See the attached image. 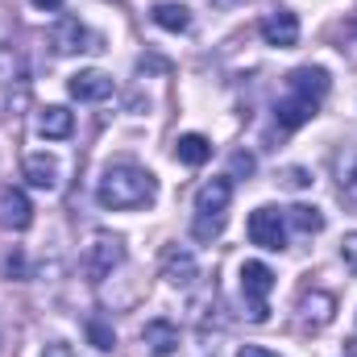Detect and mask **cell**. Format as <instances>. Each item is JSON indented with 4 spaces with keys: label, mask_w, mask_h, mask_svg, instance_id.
<instances>
[{
    "label": "cell",
    "mask_w": 357,
    "mask_h": 357,
    "mask_svg": "<svg viewBox=\"0 0 357 357\" xmlns=\"http://www.w3.org/2000/svg\"><path fill=\"white\" fill-rule=\"evenodd\" d=\"M154 195H158V183H154V175L146 167H137V162H112L104 171V178H100V187H96V199L108 212L146 208V204H154Z\"/></svg>",
    "instance_id": "1"
},
{
    "label": "cell",
    "mask_w": 357,
    "mask_h": 357,
    "mask_svg": "<svg viewBox=\"0 0 357 357\" xmlns=\"http://www.w3.org/2000/svg\"><path fill=\"white\" fill-rule=\"evenodd\" d=\"M229 204H233V178H208L199 191H195V220H191V237L195 241H216L229 225Z\"/></svg>",
    "instance_id": "2"
},
{
    "label": "cell",
    "mask_w": 357,
    "mask_h": 357,
    "mask_svg": "<svg viewBox=\"0 0 357 357\" xmlns=\"http://www.w3.org/2000/svg\"><path fill=\"white\" fill-rule=\"evenodd\" d=\"M270 291H274V270L266 262H245L241 266V295H245V316L254 324H262L270 316V307H266Z\"/></svg>",
    "instance_id": "3"
},
{
    "label": "cell",
    "mask_w": 357,
    "mask_h": 357,
    "mask_svg": "<svg viewBox=\"0 0 357 357\" xmlns=\"http://www.w3.org/2000/svg\"><path fill=\"white\" fill-rule=\"evenodd\" d=\"M121 262H125V245H121V237L96 233V237L88 241V250H84V274H88L91 282H104Z\"/></svg>",
    "instance_id": "4"
},
{
    "label": "cell",
    "mask_w": 357,
    "mask_h": 357,
    "mask_svg": "<svg viewBox=\"0 0 357 357\" xmlns=\"http://www.w3.org/2000/svg\"><path fill=\"white\" fill-rule=\"evenodd\" d=\"M250 241L258 245V250H270V254H278V250H287V216L278 212V208H254L250 212Z\"/></svg>",
    "instance_id": "5"
},
{
    "label": "cell",
    "mask_w": 357,
    "mask_h": 357,
    "mask_svg": "<svg viewBox=\"0 0 357 357\" xmlns=\"http://www.w3.org/2000/svg\"><path fill=\"white\" fill-rule=\"evenodd\" d=\"M50 46H54V54H84V50H104V46H100V38L91 33L79 17H59V21L50 25Z\"/></svg>",
    "instance_id": "6"
},
{
    "label": "cell",
    "mask_w": 357,
    "mask_h": 357,
    "mask_svg": "<svg viewBox=\"0 0 357 357\" xmlns=\"http://www.w3.org/2000/svg\"><path fill=\"white\" fill-rule=\"evenodd\" d=\"M320 112V104L316 100H307V96H295V91H287L278 104H274V125L282 129V133H295L299 125H307L312 116Z\"/></svg>",
    "instance_id": "7"
},
{
    "label": "cell",
    "mask_w": 357,
    "mask_h": 357,
    "mask_svg": "<svg viewBox=\"0 0 357 357\" xmlns=\"http://www.w3.org/2000/svg\"><path fill=\"white\" fill-rule=\"evenodd\" d=\"M0 225L8 233H25L33 225V204H29V195L21 187H4L0 191Z\"/></svg>",
    "instance_id": "8"
},
{
    "label": "cell",
    "mask_w": 357,
    "mask_h": 357,
    "mask_svg": "<svg viewBox=\"0 0 357 357\" xmlns=\"http://www.w3.org/2000/svg\"><path fill=\"white\" fill-rule=\"evenodd\" d=\"M162 278H167L171 287H178V291H187V287L199 278L195 254L183 250V245H167V250H162Z\"/></svg>",
    "instance_id": "9"
},
{
    "label": "cell",
    "mask_w": 357,
    "mask_h": 357,
    "mask_svg": "<svg viewBox=\"0 0 357 357\" xmlns=\"http://www.w3.org/2000/svg\"><path fill=\"white\" fill-rule=\"evenodd\" d=\"M67 91H71L75 100H84V104H100V100H108V96L116 91V84H112V75L88 67V71H75V75L67 79Z\"/></svg>",
    "instance_id": "10"
},
{
    "label": "cell",
    "mask_w": 357,
    "mask_h": 357,
    "mask_svg": "<svg viewBox=\"0 0 357 357\" xmlns=\"http://www.w3.org/2000/svg\"><path fill=\"white\" fill-rule=\"evenodd\" d=\"M299 320H303L307 328H328V324L337 320V295H328V291H303V299H299Z\"/></svg>",
    "instance_id": "11"
},
{
    "label": "cell",
    "mask_w": 357,
    "mask_h": 357,
    "mask_svg": "<svg viewBox=\"0 0 357 357\" xmlns=\"http://www.w3.org/2000/svg\"><path fill=\"white\" fill-rule=\"evenodd\" d=\"M262 38H266V46L291 50V46L299 42V17H295V13H287V8L270 13L266 21H262Z\"/></svg>",
    "instance_id": "12"
},
{
    "label": "cell",
    "mask_w": 357,
    "mask_h": 357,
    "mask_svg": "<svg viewBox=\"0 0 357 357\" xmlns=\"http://www.w3.org/2000/svg\"><path fill=\"white\" fill-rule=\"evenodd\" d=\"M287 91H295V96H307V100H324L328 96V71L324 67H295L291 75H287Z\"/></svg>",
    "instance_id": "13"
},
{
    "label": "cell",
    "mask_w": 357,
    "mask_h": 357,
    "mask_svg": "<svg viewBox=\"0 0 357 357\" xmlns=\"http://www.w3.org/2000/svg\"><path fill=\"white\" fill-rule=\"evenodd\" d=\"M142 345L154 357H171L178 349V328L171 320H150V324L142 328Z\"/></svg>",
    "instance_id": "14"
},
{
    "label": "cell",
    "mask_w": 357,
    "mask_h": 357,
    "mask_svg": "<svg viewBox=\"0 0 357 357\" xmlns=\"http://www.w3.org/2000/svg\"><path fill=\"white\" fill-rule=\"evenodd\" d=\"M71 129H75V116H71L63 104H46V108L38 112V133H42L46 142H63V137H71Z\"/></svg>",
    "instance_id": "15"
},
{
    "label": "cell",
    "mask_w": 357,
    "mask_h": 357,
    "mask_svg": "<svg viewBox=\"0 0 357 357\" xmlns=\"http://www.w3.org/2000/svg\"><path fill=\"white\" fill-rule=\"evenodd\" d=\"M25 178L38 191H54L59 187V158L54 154H29L25 158Z\"/></svg>",
    "instance_id": "16"
},
{
    "label": "cell",
    "mask_w": 357,
    "mask_h": 357,
    "mask_svg": "<svg viewBox=\"0 0 357 357\" xmlns=\"http://www.w3.org/2000/svg\"><path fill=\"white\" fill-rule=\"evenodd\" d=\"M337 187H341V199L357 208V146L337 154Z\"/></svg>",
    "instance_id": "17"
},
{
    "label": "cell",
    "mask_w": 357,
    "mask_h": 357,
    "mask_svg": "<svg viewBox=\"0 0 357 357\" xmlns=\"http://www.w3.org/2000/svg\"><path fill=\"white\" fill-rule=\"evenodd\" d=\"M175 158L183 167H204V162L212 158V142H208L204 133H183L175 142Z\"/></svg>",
    "instance_id": "18"
},
{
    "label": "cell",
    "mask_w": 357,
    "mask_h": 357,
    "mask_svg": "<svg viewBox=\"0 0 357 357\" xmlns=\"http://www.w3.org/2000/svg\"><path fill=\"white\" fill-rule=\"evenodd\" d=\"M154 25L158 29H167V33H187L191 29V13L183 8V4H171V0H162V4H154Z\"/></svg>",
    "instance_id": "19"
},
{
    "label": "cell",
    "mask_w": 357,
    "mask_h": 357,
    "mask_svg": "<svg viewBox=\"0 0 357 357\" xmlns=\"http://www.w3.org/2000/svg\"><path fill=\"white\" fill-rule=\"evenodd\" d=\"M287 220H291L299 233H320V229H324V212H320V208H307V204L287 208Z\"/></svg>",
    "instance_id": "20"
},
{
    "label": "cell",
    "mask_w": 357,
    "mask_h": 357,
    "mask_svg": "<svg viewBox=\"0 0 357 357\" xmlns=\"http://www.w3.org/2000/svg\"><path fill=\"white\" fill-rule=\"evenodd\" d=\"M88 341L100 349V354H108V349L116 345V337H112V328H108L104 320H88Z\"/></svg>",
    "instance_id": "21"
},
{
    "label": "cell",
    "mask_w": 357,
    "mask_h": 357,
    "mask_svg": "<svg viewBox=\"0 0 357 357\" xmlns=\"http://www.w3.org/2000/svg\"><path fill=\"white\" fill-rule=\"evenodd\" d=\"M282 187H291V191H303V187H312V175H307L303 167H287V171H282Z\"/></svg>",
    "instance_id": "22"
},
{
    "label": "cell",
    "mask_w": 357,
    "mask_h": 357,
    "mask_svg": "<svg viewBox=\"0 0 357 357\" xmlns=\"http://www.w3.org/2000/svg\"><path fill=\"white\" fill-rule=\"evenodd\" d=\"M254 167H258V162H254V154H245V150H237V154H233V175H254Z\"/></svg>",
    "instance_id": "23"
},
{
    "label": "cell",
    "mask_w": 357,
    "mask_h": 357,
    "mask_svg": "<svg viewBox=\"0 0 357 357\" xmlns=\"http://www.w3.org/2000/svg\"><path fill=\"white\" fill-rule=\"evenodd\" d=\"M341 258H345V266L357 274V233H349V237L341 241Z\"/></svg>",
    "instance_id": "24"
},
{
    "label": "cell",
    "mask_w": 357,
    "mask_h": 357,
    "mask_svg": "<svg viewBox=\"0 0 357 357\" xmlns=\"http://www.w3.org/2000/svg\"><path fill=\"white\" fill-rule=\"evenodd\" d=\"M4 270H8V278H25V254H21V250H13V254H8V262H4Z\"/></svg>",
    "instance_id": "25"
},
{
    "label": "cell",
    "mask_w": 357,
    "mask_h": 357,
    "mask_svg": "<svg viewBox=\"0 0 357 357\" xmlns=\"http://www.w3.org/2000/svg\"><path fill=\"white\" fill-rule=\"evenodd\" d=\"M237 357H274L270 349H262V345H241L237 349Z\"/></svg>",
    "instance_id": "26"
},
{
    "label": "cell",
    "mask_w": 357,
    "mask_h": 357,
    "mask_svg": "<svg viewBox=\"0 0 357 357\" xmlns=\"http://www.w3.org/2000/svg\"><path fill=\"white\" fill-rule=\"evenodd\" d=\"M42 357H71V345L54 341V345H46V354H42Z\"/></svg>",
    "instance_id": "27"
},
{
    "label": "cell",
    "mask_w": 357,
    "mask_h": 357,
    "mask_svg": "<svg viewBox=\"0 0 357 357\" xmlns=\"http://www.w3.org/2000/svg\"><path fill=\"white\" fill-rule=\"evenodd\" d=\"M29 4H33V8H42V13H54V8H63L67 0H29Z\"/></svg>",
    "instance_id": "28"
},
{
    "label": "cell",
    "mask_w": 357,
    "mask_h": 357,
    "mask_svg": "<svg viewBox=\"0 0 357 357\" xmlns=\"http://www.w3.org/2000/svg\"><path fill=\"white\" fill-rule=\"evenodd\" d=\"M245 4H250V0H212V8H225V13H229V8H245Z\"/></svg>",
    "instance_id": "29"
}]
</instances>
